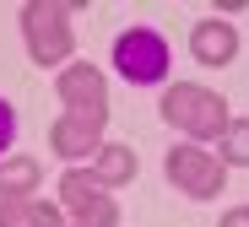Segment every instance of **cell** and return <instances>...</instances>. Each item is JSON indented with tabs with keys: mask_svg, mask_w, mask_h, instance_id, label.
<instances>
[{
	"mask_svg": "<svg viewBox=\"0 0 249 227\" xmlns=\"http://www.w3.org/2000/svg\"><path fill=\"white\" fill-rule=\"evenodd\" d=\"M162 119H168L174 130L195 135V141H217V135L233 124L228 114V98L212 92V87H195V81H174L168 98H162Z\"/></svg>",
	"mask_w": 249,
	"mask_h": 227,
	"instance_id": "6da1fadb",
	"label": "cell"
},
{
	"mask_svg": "<svg viewBox=\"0 0 249 227\" xmlns=\"http://www.w3.org/2000/svg\"><path fill=\"white\" fill-rule=\"evenodd\" d=\"M81 6L76 0H27L22 6V38L33 65H60L71 60V17Z\"/></svg>",
	"mask_w": 249,
	"mask_h": 227,
	"instance_id": "7a4b0ae2",
	"label": "cell"
},
{
	"mask_svg": "<svg viewBox=\"0 0 249 227\" xmlns=\"http://www.w3.org/2000/svg\"><path fill=\"white\" fill-rule=\"evenodd\" d=\"M168 38L152 33V27H130V33H119L114 38V70L124 81H136V87H157V81H168Z\"/></svg>",
	"mask_w": 249,
	"mask_h": 227,
	"instance_id": "3957f363",
	"label": "cell"
},
{
	"mask_svg": "<svg viewBox=\"0 0 249 227\" xmlns=\"http://www.w3.org/2000/svg\"><path fill=\"white\" fill-rule=\"evenodd\" d=\"M60 206L76 216V227H119V206H114V195L98 173L71 168L60 178Z\"/></svg>",
	"mask_w": 249,
	"mask_h": 227,
	"instance_id": "277c9868",
	"label": "cell"
},
{
	"mask_svg": "<svg viewBox=\"0 0 249 227\" xmlns=\"http://www.w3.org/2000/svg\"><path fill=\"white\" fill-rule=\"evenodd\" d=\"M162 168H168L174 190H184L190 200H212V195H222V184H228L222 157H212L206 146H174Z\"/></svg>",
	"mask_w": 249,
	"mask_h": 227,
	"instance_id": "5b68a950",
	"label": "cell"
},
{
	"mask_svg": "<svg viewBox=\"0 0 249 227\" xmlns=\"http://www.w3.org/2000/svg\"><path fill=\"white\" fill-rule=\"evenodd\" d=\"M60 103H65V114H81V119H108V81H103V70L98 65H87V60H76V65H65L60 70Z\"/></svg>",
	"mask_w": 249,
	"mask_h": 227,
	"instance_id": "8992f818",
	"label": "cell"
},
{
	"mask_svg": "<svg viewBox=\"0 0 249 227\" xmlns=\"http://www.w3.org/2000/svg\"><path fill=\"white\" fill-rule=\"evenodd\" d=\"M49 146L60 152V157H98V146H103V119H81V114H60L54 119V130H49Z\"/></svg>",
	"mask_w": 249,
	"mask_h": 227,
	"instance_id": "52a82bcc",
	"label": "cell"
},
{
	"mask_svg": "<svg viewBox=\"0 0 249 227\" xmlns=\"http://www.w3.org/2000/svg\"><path fill=\"white\" fill-rule=\"evenodd\" d=\"M190 54H195L200 65H233V54H238V33H233L228 22H217V17H206V22L190 27Z\"/></svg>",
	"mask_w": 249,
	"mask_h": 227,
	"instance_id": "ba28073f",
	"label": "cell"
},
{
	"mask_svg": "<svg viewBox=\"0 0 249 227\" xmlns=\"http://www.w3.org/2000/svg\"><path fill=\"white\" fill-rule=\"evenodd\" d=\"M38 184H44V162L38 157H11L0 168V200H27Z\"/></svg>",
	"mask_w": 249,
	"mask_h": 227,
	"instance_id": "9c48e42d",
	"label": "cell"
},
{
	"mask_svg": "<svg viewBox=\"0 0 249 227\" xmlns=\"http://www.w3.org/2000/svg\"><path fill=\"white\" fill-rule=\"evenodd\" d=\"M0 227H65V222H60L54 206L27 195V200H0Z\"/></svg>",
	"mask_w": 249,
	"mask_h": 227,
	"instance_id": "30bf717a",
	"label": "cell"
},
{
	"mask_svg": "<svg viewBox=\"0 0 249 227\" xmlns=\"http://www.w3.org/2000/svg\"><path fill=\"white\" fill-rule=\"evenodd\" d=\"M136 152L130 146H98V178H103V184L114 190V184H130V178H136Z\"/></svg>",
	"mask_w": 249,
	"mask_h": 227,
	"instance_id": "8fae6325",
	"label": "cell"
},
{
	"mask_svg": "<svg viewBox=\"0 0 249 227\" xmlns=\"http://www.w3.org/2000/svg\"><path fill=\"white\" fill-rule=\"evenodd\" d=\"M217 141H222V152H217L222 168H249V119H233Z\"/></svg>",
	"mask_w": 249,
	"mask_h": 227,
	"instance_id": "7c38bea8",
	"label": "cell"
},
{
	"mask_svg": "<svg viewBox=\"0 0 249 227\" xmlns=\"http://www.w3.org/2000/svg\"><path fill=\"white\" fill-rule=\"evenodd\" d=\"M11 141H17V114H11V103L0 98V157L11 152Z\"/></svg>",
	"mask_w": 249,
	"mask_h": 227,
	"instance_id": "4fadbf2b",
	"label": "cell"
},
{
	"mask_svg": "<svg viewBox=\"0 0 249 227\" xmlns=\"http://www.w3.org/2000/svg\"><path fill=\"white\" fill-rule=\"evenodd\" d=\"M217 227H249V206H233V211H222V222Z\"/></svg>",
	"mask_w": 249,
	"mask_h": 227,
	"instance_id": "5bb4252c",
	"label": "cell"
}]
</instances>
